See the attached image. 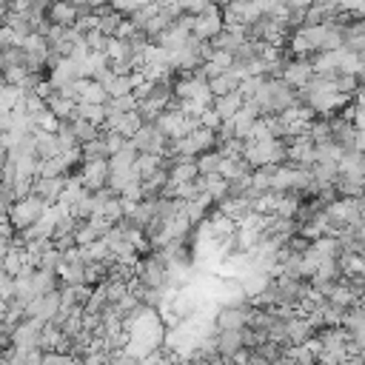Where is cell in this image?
<instances>
[{
	"mask_svg": "<svg viewBox=\"0 0 365 365\" xmlns=\"http://www.w3.org/2000/svg\"><path fill=\"white\" fill-rule=\"evenodd\" d=\"M120 26H123L120 14H108V11H100L97 14V31H103L106 37H117L120 34Z\"/></svg>",
	"mask_w": 365,
	"mask_h": 365,
	"instance_id": "cell-20",
	"label": "cell"
},
{
	"mask_svg": "<svg viewBox=\"0 0 365 365\" xmlns=\"http://www.w3.org/2000/svg\"><path fill=\"white\" fill-rule=\"evenodd\" d=\"M240 282H242V288H245V294L248 297H257V294H262L271 282H274V277L268 274V271H262V268H251V271H245L242 277H237Z\"/></svg>",
	"mask_w": 365,
	"mask_h": 365,
	"instance_id": "cell-13",
	"label": "cell"
},
{
	"mask_svg": "<svg viewBox=\"0 0 365 365\" xmlns=\"http://www.w3.org/2000/svg\"><path fill=\"white\" fill-rule=\"evenodd\" d=\"M160 165H163V154H140L137 163H134V168H137V174H140L143 180L151 177V174H157Z\"/></svg>",
	"mask_w": 365,
	"mask_h": 365,
	"instance_id": "cell-19",
	"label": "cell"
},
{
	"mask_svg": "<svg viewBox=\"0 0 365 365\" xmlns=\"http://www.w3.org/2000/svg\"><path fill=\"white\" fill-rule=\"evenodd\" d=\"M43 365H80L74 359V354H63V351H46Z\"/></svg>",
	"mask_w": 365,
	"mask_h": 365,
	"instance_id": "cell-23",
	"label": "cell"
},
{
	"mask_svg": "<svg viewBox=\"0 0 365 365\" xmlns=\"http://www.w3.org/2000/svg\"><path fill=\"white\" fill-rule=\"evenodd\" d=\"M220 165H222V151H205L197 157L200 174H220Z\"/></svg>",
	"mask_w": 365,
	"mask_h": 365,
	"instance_id": "cell-21",
	"label": "cell"
},
{
	"mask_svg": "<svg viewBox=\"0 0 365 365\" xmlns=\"http://www.w3.org/2000/svg\"><path fill=\"white\" fill-rule=\"evenodd\" d=\"M314 66L311 63H305V60H294V63H288L285 66V71H282V80L288 83V86H294V88H302L305 83H311L314 80Z\"/></svg>",
	"mask_w": 365,
	"mask_h": 365,
	"instance_id": "cell-11",
	"label": "cell"
},
{
	"mask_svg": "<svg viewBox=\"0 0 365 365\" xmlns=\"http://www.w3.org/2000/svg\"><path fill=\"white\" fill-rule=\"evenodd\" d=\"M74 117H83V120H91V123H97V125H106V106H100V103H77V111H74Z\"/></svg>",
	"mask_w": 365,
	"mask_h": 365,
	"instance_id": "cell-18",
	"label": "cell"
},
{
	"mask_svg": "<svg viewBox=\"0 0 365 365\" xmlns=\"http://www.w3.org/2000/svg\"><path fill=\"white\" fill-rule=\"evenodd\" d=\"M43 319H23L14 334H11V345L20 348V351H29V348H37L40 345V331H43Z\"/></svg>",
	"mask_w": 365,
	"mask_h": 365,
	"instance_id": "cell-5",
	"label": "cell"
},
{
	"mask_svg": "<svg viewBox=\"0 0 365 365\" xmlns=\"http://www.w3.org/2000/svg\"><path fill=\"white\" fill-rule=\"evenodd\" d=\"M34 137H37V157H40V160H48V157L63 154L60 140H57V131H43V128H37Z\"/></svg>",
	"mask_w": 365,
	"mask_h": 365,
	"instance_id": "cell-15",
	"label": "cell"
},
{
	"mask_svg": "<svg viewBox=\"0 0 365 365\" xmlns=\"http://www.w3.org/2000/svg\"><path fill=\"white\" fill-rule=\"evenodd\" d=\"M48 20L54 23V26H74L77 20H80V6H74V3H68V0H54L51 3V9H48Z\"/></svg>",
	"mask_w": 365,
	"mask_h": 365,
	"instance_id": "cell-10",
	"label": "cell"
},
{
	"mask_svg": "<svg viewBox=\"0 0 365 365\" xmlns=\"http://www.w3.org/2000/svg\"><path fill=\"white\" fill-rule=\"evenodd\" d=\"M131 143H134V148H137L140 154H165V148H168V134H165L157 123H145V125L131 137Z\"/></svg>",
	"mask_w": 365,
	"mask_h": 365,
	"instance_id": "cell-2",
	"label": "cell"
},
{
	"mask_svg": "<svg viewBox=\"0 0 365 365\" xmlns=\"http://www.w3.org/2000/svg\"><path fill=\"white\" fill-rule=\"evenodd\" d=\"M251 314H254V305H240V308H228V305H220L217 308V331H228V328H248L251 322Z\"/></svg>",
	"mask_w": 365,
	"mask_h": 365,
	"instance_id": "cell-4",
	"label": "cell"
},
{
	"mask_svg": "<svg viewBox=\"0 0 365 365\" xmlns=\"http://www.w3.org/2000/svg\"><path fill=\"white\" fill-rule=\"evenodd\" d=\"M220 31H222V17L217 14L214 6H208L202 14H194V34H197L200 40H211V37H217Z\"/></svg>",
	"mask_w": 365,
	"mask_h": 365,
	"instance_id": "cell-7",
	"label": "cell"
},
{
	"mask_svg": "<svg viewBox=\"0 0 365 365\" xmlns=\"http://www.w3.org/2000/svg\"><path fill=\"white\" fill-rule=\"evenodd\" d=\"M200 123H202L205 128H214V131H217V128H220V125H222L225 120H222V117H220V114L214 111V106H208V108H205V111L200 114Z\"/></svg>",
	"mask_w": 365,
	"mask_h": 365,
	"instance_id": "cell-24",
	"label": "cell"
},
{
	"mask_svg": "<svg viewBox=\"0 0 365 365\" xmlns=\"http://www.w3.org/2000/svg\"><path fill=\"white\" fill-rule=\"evenodd\" d=\"M214 111L222 117V120H231L242 106H245V97L240 94V88L237 91H228V94H220V97H214Z\"/></svg>",
	"mask_w": 365,
	"mask_h": 365,
	"instance_id": "cell-14",
	"label": "cell"
},
{
	"mask_svg": "<svg viewBox=\"0 0 365 365\" xmlns=\"http://www.w3.org/2000/svg\"><path fill=\"white\" fill-rule=\"evenodd\" d=\"M108 177H111L108 160H88V163L83 165V182H86L88 191L106 188V185H108Z\"/></svg>",
	"mask_w": 365,
	"mask_h": 365,
	"instance_id": "cell-6",
	"label": "cell"
},
{
	"mask_svg": "<svg viewBox=\"0 0 365 365\" xmlns=\"http://www.w3.org/2000/svg\"><path fill=\"white\" fill-rule=\"evenodd\" d=\"M29 285H31L34 297H46V294L57 291V271H46V268H37Z\"/></svg>",
	"mask_w": 365,
	"mask_h": 365,
	"instance_id": "cell-16",
	"label": "cell"
},
{
	"mask_svg": "<svg viewBox=\"0 0 365 365\" xmlns=\"http://www.w3.org/2000/svg\"><path fill=\"white\" fill-rule=\"evenodd\" d=\"M68 168H71V163L66 160V154H57V157L40 160L37 177H66V171H68Z\"/></svg>",
	"mask_w": 365,
	"mask_h": 365,
	"instance_id": "cell-17",
	"label": "cell"
},
{
	"mask_svg": "<svg viewBox=\"0 0 365 365\" xmlns=\"http://www.w3.org/2000/svg\"><path fill=\"white\" fill-rule=\"evenodd\" d=\"M60 311H63L60 291H51V294H46V297H34V299L26 305V319H43V322H51Z\"/></svg>",
	"mask_w": 365,
	"mask_h": 365,
	"instance_id": "cell-3",
	"label": "cell"
},
{
	"mask_svg": "<svg viewBox=\"0 0 365 365\" xmlns=\"http://www.w3.org/2000/svg\"><path fill=\"white\" fill-rule=\"evenodd\" d=\"M66 182H68V177H37L31 194H37V197H43L48 205H54V202H60V197H63V191H66Z\"/></svg>",
	"mask_w": 365,
	"mask_h": 365,
	"instance_id": "cell-8",
	"label": "cell"
},
{
	"mask_svg": "<svg viewBox=\"0 0 365 365\" xmlns=\"http://www.w3.org/2000/svg\"><path fill=\"white\" fill-rule=\"evenodd\" d=\"M359 305H362V308H365V297H362V299H359Z\"/></svg>",
	"mask_w": 365,
	"mask_h": 365,
	"instance_id": "cell-25",
	"label": "cell"
},
{
	"mask_svg": "<svg viewBox=\"0 0 365 365\" xmlns=\"http://www.w3.org/2000/svg\"><path fill=\"white\" fill-rule=\"evenodd\" d=\"M46 208H48V202L43 200V197H37V194H29V197H23V200H17L11 208H9V220H11V225L17 228V231H23V228H29V225H34L43 214H46Z\"/></svg>",
	"mask_w": 365,
	"mask_h": 365,
	"instance_id": "cell-1",
	"label": "cell"
},
{
	"mask_svg": "<svg viewBox=\"0 0 365 365\" xmlns=\"http://www.w3.org/2000/svg\"><path fill=\"white\" fill-rule=\"evenodd\" d=\"M285 334H288V342H291V345H302L308 336L317 334V328H314L302 314H294L291 319H285Z\"/></svg>",
	"mask_w": 365,
	"mask_h": 365,
	"instance_id": "cell-12",
	"label": "cell"
},
{
	"mask_svg": "<svg viewBox=\"0 0 365 365\" xmlns=\"http://www.w3.org/2000/svg\"><path fill=\"white\" fill-rule=\"evenodd\" d=\"M108 106L117 108V111H137V108H140V100H137V94L131 91V94H123V97H111Z\"/></svg>",
	"mask_w": 365,
	"mask_h": 365,
	"instance_id": "cell-22",
	"label": "cell"
},
{
	"mask_svg": "<svg viewBox=\"0 0 365 365\" xmlns=\"http://www.w3.org/2000/svg\"><path fill=\"white\" fill-rule=\"evenodd\" d=\"M245 348V336L242 328H228V331H217V354L225 359H234V354Z\"/></svg>",
	"mask_w": 365,
	"mask_h": 365,
	"instance_id": "cell-9",
	"label": "cell"
}]
</instances>
